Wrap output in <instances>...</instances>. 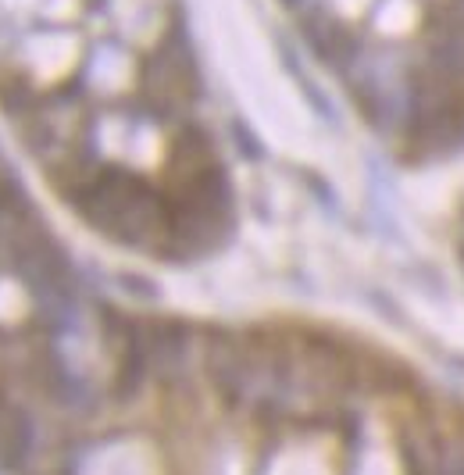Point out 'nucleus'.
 Here are the masks:
<instances>
[{"label": "nucleus", "instance_id": "2", "mask_svg": "<svg viewBox=\"0 0 464 475\" xmlns=\"http://www.w3.org/2000/svg\"><path fill=\"white\" fill-rule=\"evenodd\" d=\"M311 50L382 129L418 150L464 143V0H283Z\"/></svg>", "mask_w": 464, "mask_h": 475}, {"label": "nucleus", "instance_id": "1", "mask_svg": "<svg viewBox=\"0 0 464 475\" xmlns=\"http://www.w3.org/2000/svg\"><path fill=\"white\" fill-rule=\"evenodd\" d=\"M201 79L182 0H0V115L50 186L104 236L119 218L111 132L129 169L169 222H179L143 169L147 150L214 240L232 218L229 182L197 122Z\"/></svg>", "mask_w": 464, "mask_h": 475}, {"label": "nucleus", "instance_id": "3", "mask_svg": "<svg viewBox=\"0 0 464 475\" xmlns=\"http://www.w3.org/2000/svg\"><path fill=\"white\" fill-rule=\"evenodd\" d=\"M68 261L0 158V344L22 336L26 322L40 325L68 315Z\"/></svg>", "mask_w": 464, "mask_h": 475}]
</instances>
